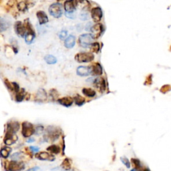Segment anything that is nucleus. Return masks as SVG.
Returning a JSON list of instances; mask_svg holds the SVG:
<instances>
[{"mask_svg": "<svg viewBox=\"0 0 171 171\" xmlns=\"http://www.w3.org/2000/svg\"><path fill=\"white\" fill-rule=\"evenodd\" d=\"M131 163H132L134 169L138 170L139 171H141L142 169V166L141 165L140 161L137 159H131Z\"/></svg>", "mask_w": 171, "mask_h": 171, "instance_id": "nucleus-26", "label": "nucleus"}, {"mask_svg": "<svg viewBox=\"0 0 171 171\" xmlns=\"http://www.w3.org/2000/svg\"><path fill=\"white\" fill-rule=\"evenodd\" d=\"M44 60L48 64H55L57 62V59L55 56L50 54H48L44 57Z\"/></svg>", "mask_w": 171, "mask_h": 171, "instance_id": "nucleus-29", "label": "nucleus"}, {"mask_svg": "<svg viewBox=\"0 0 171 171\" xmlns=\"http://www.w3.org/2000/svg\"><path fill=\"white\" fill-rule=\"evenodd\" d=\"M24 150H25V152L26 154H27L28 156H29L30 159H32V158L33 157V152L31 150V149H29V148H25Z\"/></svg>", "mask_w": 171, "mask_h": 171, "instance_id": "nucleus-40", "label": "nucleus"}, {"mask_svg": "<svg viewBox=\"0 0 171 171\" xmlns=\"http://www.w3.org/2000/svg\"><path fill=\"white\" fill-rule=\"evenodd\" d=\"M74 102H75V104L77 105V106H82V105L86 102V100L83 96H82L79 94H76L74 97Z\"/></svg>", "mask_w": 171, "mask_h": 171, "instance_id": "nucleus-24", "label": "nucleus"}, {"mask_svg": "<svg viewBox=\"0 0 171 171\" xmlns=\"http://www.w3.org/2000/svg\"><path fill=\"white\" fill-rule=\"evenodd\" d=\"M58 102L65 107H70L74 102V98H72L70 96L63 97L59 98L58 100Z\"/></svg>", "mask_w": 171, "mask_h": 171, "instance_id": "nucleus-18", "label": "nucleus"}, {"mask_svg": "<svg viewBox=\"0 0 171 171\" xmlns=\"http://www.w3.org/2000/svg\"><path fill=\"white\" fill-rule=\"evenodd\" d=\"M35 141L34 139H29L28 140H27V142H29V143H31V142H34Z\"/></svg>", "mask_w": 171, "mask_h": 171, "instance_id": "nucleus-47", "label": "nucleus"}, {"mask_svg": "<svg viewBox=\"0 0 171 171\" xmlns=\"http://www.w3.org/2000/svg\"><path fill=\"white\" fill-rule=\"evenodd\" d=\"M91 50L92 52H94V53L98 54L100 50V44L98 42H94L91 45Z\"/></svg>", "mask_w": 171, "mask_h": 171, "instance_id": "nucleus-33", "label": "nucleus"}, {"mask_svg": "<svg viewBox=\"0 0 171 171\" xmlns=\"http://www.w3.org/2000/svg\"><path fill=\"white\" fill-rule=\"evenodd\" d=\"M91 68L90 66H84V65H80L77 68L76 74L80 76H88L91 74Z\"/></svg>", "mask_w": 171, "mask_h": 171, "instance_id": "nucleus-14", "label": "nucleus"}, {"mask_svg": "<svg viewBox=\"0 0 171 171\" xmlns=\"http://www.w3.org/2000/svg\"><path fill=\"white\" fill-rule=\"evenodd\" d=\"M47 150L49 151L52 154H58L60 153V147L58 146L57 145H55V144H52V145L50 146L47 148Z\"/></svg>", "mask_w": 171, "mask_h": 171, "instance_id": "nucleus-27", "label": "nucleus"}, {"mask_svg": "<svg viewBox=\"0 0 171 171\" xmlns=\"http://www.w3.org/2000/svg\"><path fill=\"white\" fill-rule=\"evenodd\" d=\"M75 44V38L73 35H70L65 39L64 42L65 47L68 49H71L73 48Z\"/></svg>", "mask_w": 171, "mask_h": 171, "instance_id": "nucleus-20", "label": "nucleus"}, {"mask_svg": "<svg viewBox=\"0 0 171 171\" xmlns=\"http://www.w3.org/2000/svg\"><path fill=\"white\" fill-rule=\"evenodd\" d=\"M25 169V164L22 162L12 160L9 163V171H22Z\"/></svg>", "mask_w": 171, "mask_h": 171, "instance_id": "nucleus-10", "label": "nucleus"}, {"mask_svg": "<svg viewBox=\"0 0 171 171\" xmlns=\"http://www.w3.org/2000/svg\"><path fill=\"white\" fill-rule=\"evenodd\" d=\"M35 156L36 159L40 160H48L50 162L55 160V156L47 152L38 153L37 154H35Z\"/></svg>", "mask_w": 171, "mask_h": 171, "instance_id": "nucleus-11", "label": "nucleus"}, {"mask_svg": "<svg viewBox=\"0 0 171 171\" xmlns=\"http://www.w3.org/2000/svg\"><path fill=\"white\" fill-rule=\"evenodd\" d=\"M35 38V34L34 31H29L26 32V34L25 35V42L26 44H30L34 41V39Z\"/></svg>", "mask_w": 171, "mask_h": 171, "instance_id": "nucleus-21", "label": "nucleus"}, {"mask_svg": "<svg viewBox=\"0 0 171 171\" xmlns=\"http://www.w3.org/2000/svg\"><path fill=\"white\" fill-rule=\"evenodd\" d=\"M58 35H59V38H60V39H62V40H64L65 39L67 38L66 37L68 35V32L66 30H64V29H63V30H62L59 32Z\"/></svg>", "mask_w": 171, "mask_h": 171, "instance_id": "nucleus-36", "label": "nucleus"}, {"mask_svg": "<svg viewBox=\"0 0 171 171\" xmlns=\"http://www.w3.org/2000/svg\"><path fill=\"white\" fill-rule=\"evenodd\" d=\"M51 171H65V170L60 166V167H55L54 169H52Z\"/></svg>", "mask_w": 171, "mask_h": 171, "instance_id": "nucleus-46", "label": "nucleus"}, {"mask_svg": "<svg viewBox=\"0 0 171 171\" xmlns=\"http://www.w3.org/2000/svg\"><path fill=\"white\" fill-rule=\"evenodd\" d=\"M90 32H91V35L92 36L93 39L99 38L104 32L103 25L100 24V23H98V24H95L92 26Z\"/></svg>", "mask_w": 171, "mask_h": 171, "instance_id": "nucleus-6", "label": "nucleus"}, {"mask_svg": "<svg viewBox=\"0 0 171 171\" xmlns=\"http://www.w3.org/2000/svg\"><path fill=\"white\" fill-rule=\"evenodd\" d=\"M12 84H13V86H14V90L16 93L19 92L20 91V88H19V85L16 83V82H12Z\"/></svg>", "mask_w": 171, "mask_h": 171, "instance_id": "nucleus-41", "label": "nucleus"}, {"mask_svg": "<svg viewBox=\"0 0 171 171\" xmlns=\"http://www.w3.org/2000/svg\"><path fill=\"white\" fill-rule=\"evenodd\" d=\"M94 84L95 85V87L97 88L98 89L100 90V92H103L105 91L106 88V82L103 78H97L95 79Z\"/></svg>", "mask_w": 171, "mask_h": 171, "instance_id": "nucleus-17", "label": "nucleus"}, {"mask_svg": "<svg viewBox=\"0 0 171 171\" xmlns=\"http://www.w3.org/2000/svg\"><path fill=\"white\" fill-rule=\"evenodd\" d=\"M43 131H44V126L42 125H38V126L35 128V134L36 135H39V134H42Z\"/></svg>", "mask_w": 171, "mask_h": 171, "instance_id": "nucleus-38", "label": "nucleus"}, {"mask_svg": "<svg viewBox=\"0 0 171 171\" xmlns=\"http://www.w3.org/2000/svg\"><path fill=\"white\" fill-rule=\"evenodd\" d=\"M28 94V93H27ZM25 92L24 89H22L20 91L16 94L15 96V100L17 102H21L24 99V98L25 96V95L27 94Z\"/></svg>", "mask_w": 171, "mask_h": 171, "instance_id": "nucleus-28", "label": "nucleus"}, {"mask_svg": "<svg viewBox=\"0 0 171 171\" xmlns=\"http://www.w3.org/2000/svg\"><path fill=\"white\" fill-rule=\"evenodd\" d=\"M4 83H5V86L7 87L8 90H9L10 91L14 90V86H13V84L11 83V82H9L8 80H7V79H5Z\"/></svg>", "mask_w": 171, "mask_h": 171, "instance_id": "nucleus-39", "label": "nucleus"}, {"mask_svg": "<svg viewBox=\"0 0 171 171\" xmlns=\"http://www.w3.org/2000/svg\"><path fill=\"white\" fill-rule=\"evenodd\" d=\"M26 171H42V170L40 169V168H39V167L35 166V167L31 168V169H29Z\"/></svg>", "mask_w": 171, "mask_h": 171, "instance_id": "nucleus-44", "label": "nucleus"}, {"mask_svg": "<svg viewBox=\"0 0 171 171\" xmlns=\"http://www.w3.org/2000/svg\"><path fill=\"white\" fill-rule=\"evenodd\" d=\"M120 160H121V162L125 166H126L127 169H130V163L129 160H128L126 157H125V156L120 157Z\"/></svg>", "mask_w": 171, "mask_h": 171, "instance_id": "nucleus-35", "label": "nucleus"}, {"mask_svg": "<svg viewBox=\"0 0 171 171\" xmlns=\"http://www.w3.org/2000/svg\"><path fill=\"white\" fill-rule=\"evenodd\" d=\"M19 129V124L18 122L11 120L7 124V131L13 133H16Z\"/></svg>", "mask_w": 171, "mask_h": 171, "instance_id": "nucleus-15", "label": "nucleus"}, {"mask_svg": "<svg viewBox=\"0 0 171 171\" xmlns=\"http://www.w3.org/2000/svg\"><path fill=\"white\" fill-rule=\"evenodd\" d=\"M48 99V94L44 89L40 88L37 92L35 96V101L38 102H43Z\"/></svg>", "mask_w": 171, "mask_h": 171, "instance_id": "nucleus-13", "label": "nucleus"}, {"mask_svg": "<svg viewBox=\"0 0 171 171\" xmlns=\"http://www.w3.org/2000/svg\"><path fill=\"white\" fill-rule=\"evenodd\" d=\"M61 132L62 130L60 128L55 126H50L46 128L44 139L46 142H53L59 139Z\"/></svg>", "mask_w": 171, "mask_h": 171, "instance_id": "nucleus-1", "label": "nucleus"}, {"mask_svg": "<svg viewBox=\"0 0 171 171\" xmlns=\"http://www.w3.org/2000/svg\"><path fill=\"white\" fill-rule=\"evenodd\" d=\"M74 59L79 63H88L94 60V55L93 54L88 52H80L75 55Z\"/></svg>", "mask_w": 171, "mask_h": 171, "instance_id": "nucleus-2", "label": "nucleus"}, {"mask_svg": "<svg viewBox=\"0 0 171 171\" xmlns=\"http://www.w3.org/2000/svg\"><path fill=\"white\" fill-rule=\"evenodd\" d=\"M14 29L15 32L18 35H19V37L23 38L25 37V35L26 34V29L24 24H23L21 22L18 21L15 23L14 25Z\"/></svg>", "mask_w": 171, "mask_h": 171, "instance_id": "nucleus-9", "label": "nucleus"}, {"mask_svg": "<svg viewBox=\"0 0 171 171\" xmlns=\"http://www.w3.org/2000/svg\"><path fill=\"white\" fill-rule=\"evenodd\" d=\"M18 139V137L15 133H13L11 132H8L7 131L5 135L4 142L6 145L9 146V145H12V144H15L16 142H17Z\"/></svg>", "mask_w": 171, "mask_h": 171, "instance_id": "nucleus-7", "label": "nucleus"}, {"mask_svg": "<svg viewBox=\"0 0 171 171\" xmlns=\"http://www.w3.org/2000/svg\"><path fill=\"white\" fill-rule=\"evenodd\" d=\"M80 18L82 19V20H88V19H90V15L89 14H88L87 12L84 11L83 12H82V14L80 15Z\"/></svg>", "mask_w": 171, "mask_h": 171, "instance_id": "nucleus-37", "label": "nucleus"}, {"mask_svg": "<svg viewBox=\"0 0 171 171\" xmlns=\"http://www.w3.org/2000/svg\"><path fill=\"white\" fill-rule=\"evenodd\" d=\"M23 158V154L22 153H15L14 154H13L11 156V159L12 160L14 161H19V162H21V160Z\"/></svg>", "mask_w": 171, "mask_h": 171, "instance_id": "nucleus-32", "label": "nucleus"}, {"mask_svg": "<svg viewBox=\"0 0 171 171\" xmlns=\"http://www.w3.org/2000/svg\"><path fill=\"white\" fill-rule=\"evenodd\" d=\"M50 96H51V98L53 99L54 100H56L58 101V100L59 99V94L58 92V91L55 89H52L50 92Z\"/></svg>", "mask_w": 171, "mask_h": 171, "instance_id": "nucleus-34", "label": "nucleus"}, {"mask_svg": "<svg viewBox=\"0 0 171 171\" xmlns=\"http://www.w3.org/2000/svg\"><path fill=\"white\" fill-rule=\"evenodd\" d=\"M65 15H66L67 18H69L70 19H74L75 18V15H74V13H66L65 12Z\"/></svg>", "mask_w": 171, "mask_h": 171, "instance_id": "nucleus-43", "label": "nucleus"}, {"mask_svg": "<svg viewBox=\"0 0 171 171\" xmlns=\"http://www.w3.org/2000/svg\"><path fill=\"white\" fill-rule=\"evenodd\" d=\"M142 171H150L149 169H148V168H146V169H144L142 170Z\"/></svg>", "mask_w": 171, "mask_h": 171, "instance_id": "nucleus-48", "label": "nucleus"}, {"mask_svg": "<svg viewBox=\"0 0 171 171\" xmlns=\"http://www.w3.org/2000/svg\"><path fill=\"white\" fill-rule=\"evenodd\" d=\"M131 171H139V170H136V169H132V170H131Z\"/></svg>", "mask_w": 171, "mask_h": 171, "instance_id": "nucleus-49", "label": "nucleus"}, {"mask_svg": "<svg viewBox=\"0 0 171 171\" xmlns=\"http://www.w3.org/2000/svg\"><path fill=\"white\" fill-rule=\"evenodd\" d=\"M91 68V74L94 75H100L103 73L102 67L99 63H94L90 65Z\"/></svg>", "mask_w": 171, "mask_h": 171, "instance_id": "nucleus-16", "label": "nucleus"}, {"mask_svg": "<svg viewBox=\"0 0 171 171\" xmlns=\"http://www.w3.org/2000/svg\"><path fill=\"white\" fill-rule=\"evenodd\" d=\"M36 16H37V18H38L39 24L40 25L46 24V23L49 21L48 15L44 12L43 11L39 10L37 12V13H36Z\"/></svg>", "mask_w": 171, "mask_h": 171, "instance_id": "nucleus-19", "label": "nucleus"}, {"mask_svg": "<svg viewBox=\"0 0 171 171\" xmlns=\"http://www.w3.org/2000/svg\"><path fill=\"white\" fill-rule=\"evenodd\" d=\"M9 26V23L7 22L4 18H1L0 19V28H1V32H3L7 29Z\"/></svg>", "mask_w": 171, "mask_h": 171, "instance_id": "nucleus-30", "label": "nucleus"}, {"mask_svg": "<svg viewBox=\"0 0 171 171\" xmlns=\"http://www.w3.org/2000/svg\"><path fill=\"white\" fill-rule=\"evenodd\" d=\"M102 10L100 7H96L92 9L91 16L94 22H99L102 18Z\"/></svg>", "mask_w": 171, "mask_h": 171, "instance_id": "nucleus-8", "label": "nucleus"}, {"mask_svg": "<svg viewBox=\"0 0 171 171\" xmlns=\"http://www.w3.org/2000/svg\"><path fill=\"white\" fill-rule=\"evenodd\" d=\"M12 152V149L10 147L5 146L4 148H2L1 149V157L3 159H7L9 156V154Z\"/></svg>", "mask_w": 171, "mask_h": 171, "instance_id": "nucleus-25", "label": "nucleus"}, {"mask_svg": "<svg viewBox=\"0 0 171 171\" xmlns=\"http://www.w3.org/2000/svg\"><path fill=\"white\" fill-rule=\"evenodd\" d=\"M17 7L19 11L24 12L28 9V4L25 2H20L17 4Z\"/></svg>", "mask_w": 171, "mask_h": 171, "instance_id": "nucleus-31", "label": "nucleus"}, {"mask_svg": "<svg viewBox=\"0 0 171 171\" xmlns=\"http://www.w3.org/2000/svg\"><path fill=\"white\" fill-rule=\"evenodd\" d=\"M49 12L51 15L55 18H60L63 13L62 5L59 3H54V4H52L49 8Z\"/></svg>", "mask_w": 171, "mask_h": 171, "instance_id": "nucleus-4", "label": "nucleus"}, {"mask_svg": "<svg viewBox=\"0 0 171 171\" xmlns=\"http://www.w3.org/2000/svg\"><path fill=\"white\" fill-rule=\"evenodd\" d=\"M22 134L24 138L30 137L32 134H35V128L34 125L29 122H24L22 123Z\"/></svg>", "mask_w": 171, "mask_h": 171, "instance_id": "nucleus-3", "label": "nucleus"}, {"mask_svg": "<svg viewBox=\"0 0 171 171\" xmlns=\"http://www.w3.org/2000/svg\"><path fill=\"white\" fill-rule=\"evenodd\" d=\"M68 171H75L74 170H73V169H71V170H68Z\"/></svg>", "mask_w": 171, "mask_h": 171, "instance_id": "nucleus-50", "label": "nucleus"}, {"mask_svg": "<svg viewBox=\"0 0 171 171\" xmlns=\"http://www.w3.org/2000/svg\"><path fill=\"white\" fill-rule=\"evenodd\" d=\"M78 2L76 1H65L64 2V9L66 13H74L75 10Z\"/></svg>", "mask_w": 171, "mask_h": 171, "instance_id": "nucleus-12", "label": "nucleus"}, {"mask_svg": "<svg viewBox=\"0 0 171 171\" xmlns=\"http://www.w3.org/2000/svg\"><path fill=\"white\" fill-rule=\"evenodd\" d=\"M92 23L91 22H88V24H86V30H87V31H91V29L92 28Z\"/></svg>", "mask_w": 171, "mask_h": 171, "instance_id": "nucleus-42", "label": "nucleus"}, {"mask_svg": "<svg viewBox=\"0 0 171 171\" xmlns=\"http://www.w3.org/2000/svg\"><path fill=\"white\" fill-rule=\"evenodd\" d=\"M92 36L90 34H82L79 37V44H80V45H81L82 47L86 48L88 47L91 46V45L93 44V43H92Z\"/></svg>", "mask_w": 171, "mask_h": 171, "instance_id": "nucleus-5", "label": "nucleus"}, {"mask_svg": "<svg viewBox=\"0 0 171 171\" xmlns=\"http://www.w3.org/2000/svg\"><path fill=\"white\" fill-rule=\"evenodd\" d=\"M29 149H31V150L32 151L33 153H38L39 151V148L37 146H30L29 147Z\"/></svg>", "mask_w": 171, "mask_h": 171, "instance_id": "nucleus-45", "label": "nucleus"}, {"mask_svg": "<svg viewBox=\"0 0 171 171\" xmlns=\"http://www.w3.org/2000/svg\"><path fill=\"white\" fill-rule=\"evenodd\" d=\"M82 93L84 94V96H87L88 98H93L96 96V92L94 90L88 88H84V89L82 90Z\"/></svg>", "mask_w": 171, "mask_h": 171, "instance_id": "nucleus-23", "label": "nucleus"}, {"mask_svg": "<svg viewBox=\"0 0 171 171\" xmlns=\"http://www.w3.org/2000/svg\"><path fill=\"white\" fill-rule=\"evenodd\" d=\"M61 167L65 171H68L71 170L72 168V160L71 159H68V158H65V159L63 160L62 164Z\"/></svg>", "mask_w": 171, "mask_h": 171, "instance_id": "nucleus-22", "label": "nucleus"}]
</instances>
